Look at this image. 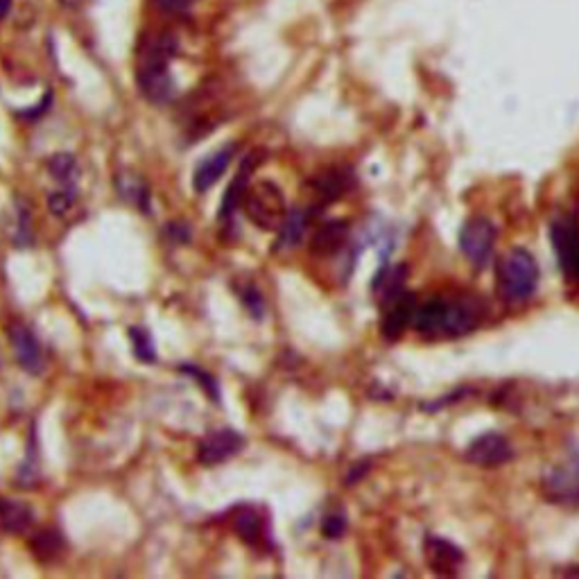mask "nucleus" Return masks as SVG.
Returning <instances> with one entry per match:
<instances>
[{"label":"nucleus","mask_w":579,"mask_h":579,"mask_svg":"<svg viewBox=\"0 0 579 579\" xmlns=\"http://www.w3.org/2000/svg\"><path fill=\"white\" fill-rule=\"evenodd\" d=\"M177 52L175 34H156L138 57L136 82L141 93L152 104H168L175 98V80L170 75V59Z\"/></svg>","instance_id":"obj_1"},{"label":"nucleus","mask_w":579,"mask_h":579,"mask_svg":"<svg viewBox=\"0 0 579 579\" xmlns=\"http://www.w3.org/2000/svg\"><path fill=\"white\" fill-rule=\"evenodd\" d=\"M539 285V263L528 250H512L503 256L496 272V290L507 303H523Z\"/></svg>","instance_id":"obj_2"},{"label":"nucleus","mask_w":579,"mask_h":579,"mask_svg":"<svg viewBox=\"0 0 579 579\" xmlns=\"http://www.w3.org/2000/svg\"><path fill=\"white\" fill-rule=\"evenodd\" d=\"M242 208H245L250 222H254L259 229L278 231L287 215V204L283 197V190L274 186L272 181H260V184L250 186L242 197Z\"/></svg>","instance_id":"obj_3"},{"label":"nucleus","mask_w":579,"mask_h":579,"mask_svg":"<svg viewBox=\"0 0 579 579\" xmlns=\"http://www.w3.org/2000/svg\"><path fill=\"white\" fill-rule=\"evenodd\" d=\"M496 241H498V231L489 217H471L460 231L461 254L476 268H485L494 259Z\"/></svg>","instance_id":"obj_4"},{"label":"nucleus","mask_w":579,"mask_h":579,"mask_svg":"<svg viewBox=\"0 0 579 579\" xmlns=\"http://www.w3.org/2000/svg\"><path fill=\"white\" fill-rule=\"evenodd\" d=\"M552 247H555L557 263L570 281H579V222L573 213L561 215L550 226Z\"/></svg>","instance_id":"obj_5"},{"label":"nucleus","mask_w":579,"mask_h":579,"mask_svg":"<svg viewBox=\"0 0 579 579\" xmlns=\"http://www.w3.org/2000/svg\"><path fill=\"white\" fill-rule=\"evenodd\" d=\"M7 338L12 342L19 367L28 372L30 376H39L46 367V358H43L41 344H39L32 329L28 324H21V321H12L10 329H7Z\"/></svg>","instance_id":"obj_6"},{"label":"nucleus","mask_w":579,"mask_h":579,"mask_svg":"<svg viewBox=\"0 0 579 579\" xmlns=\"http://www.w3.org/2000/svg\"><path fill=\"white\" fill-rule=\"evenodd\" d=\"M245 446V439L241 433L231 428H220L208 433L197 446V460L202 467H217L222 461L238 455V451Z\"/></svg>","instance_id":"obj_7"},{"label":"nucleus","mask_w":579,"mask_h":579,"mask_svg":"<svg viewBox=\"0 0 579 579\" xmlns=\"http://www.w3.org/2000/svg\"><path fill=\"white\" fill-rule=\"evenodd\" d=\"M467 460L471 464H476V467H503V464L513 460V448L509 443V439L503 437V434L487 433L482 437H478L476 442H471V446L467 448Z\"/></svg>","instance_id":"obj_8"},{"label":"nucleus","mask_w":579,"mask_h":579,"mask_svg":"<svg viewBox=\"0 0 579 579\" xmlns=\"http://www.w3.org/2000/svg\"><path fill=\"white\" fill-rule=\"evenodd\" d=\"M354 184H355L354 175H351L349 170H342V168L326 170V172L317 175L315 180L311 181L312 190H315V202H317L315 211L338 202L342 195H347L351 189H354Z\"/></svg>","instance_id":"obj_9"},{"label":"nucleus","mask_w":579,"mask_h":579,"mask_svg":"<svg viewBox=\"0 0 579 579\" xmlns=\"http://www.w3.org/2000/svg\"><path fill=\"white\" fill-rule=\"evenodd\" d=\"M548 498L557 503H577L579 500V455L555 469L546 478Z\"/></svg>","instance_id":"obj_10"},{"label":"nucleus","mask_w":579,"mask_h":579,"mask_svg":"<svg viewBox=\"0 0 579 579\" xmlns=\"http://www.w3.org/2000/svg\"><path fill=\"white\" fill-rule=\"evenodd\" d=\"M478 311L467 302H448L443 299L442 324H439V338H460L471 333L478 326Z\"/></svg>","instance_id":"obj_11"},{"label":"nucleus","mask_w":579,"mask_h":579,"mask_svg":"<svg viewBox=\"0 0 579 579\" xmlns=\"http://www.w3.org/2000/svg\"><path fill=\"white\" fill-rule=\"evenodd\" d=\"M256 168V154H250L245 161H242L238 175L233 177L231 186L226 189L224 199H222V206L217 217H220V224L224 229H229L231 222H233V213H236L238 206H242V197H245L247 189H250V177Z\"/></svg>","instance_id":"obj_12"},{"label":"nucleus","mask_w":579,"mask_h":579,"mask_svg":"<svg viewBox=\"0 0 579 579\" xmlns=\"http://www.w3.org/2000/svg\"><path fill=\"white\" fill-rule=\"evenodd\" d=\"M233 154H236V145L229 143V145L220 147V150L213 152L211 156L199 161L193 175V189L197 190V193H206L208 189H213V186L220 181V177L226 172Z\"/></svg>","instance_id":"obj_13"},{"label":"nucleus","mask_w":579,"mask_h":579,"mask_svg":"<svg viewBox=\"0 0 579 579\" xmlns=\"http://www.w3.org/2000/svg\"><path fill=\"white\" fill-rule=\"evenodd\" d=\"M417 312V299L410 293H400L390 302V308L382 320V335L385 339H399L405 330L410 329L415 321Z\"/></svg>","instance_id":"obj_14"},{"label":"nucleus","mask_w":579,"mask_h":579,"mask_svg":"<svg viewBox=\"0 0 579 579\" xmlns=\"http://www.w3.org/2000/svg\"><path fill=\"white\" fill-rule=\"evenodd\" d=\"M425 559H428V566L434 573L451 575L464 561V552L455 543L446 541V539L428 537L425 539Z\"/></svg>","instance_id":"obj_15"},{"label":"nucleus","mask_w":579,"mask_h":579,"mask_svg":"<svg viewBox=\"0 0 579 579\" xmlns=\"http://www.w3.org/2000/svg\"><path fill=\"white\" fill-rule=\"evenodd\" d=\"M315 213V208H290L283 220V224L278 226V238H276V250H290L297 247L303 241V236L308 233L311 226V217Z\"/></svg>","instance_id":"obj_16"},{"label":"nucleus","mask_w":579,"mask_h":579,"mask_svg":"<svg viewBox=\"0 0 579 579\" xmlns=\"http://www.w3.org/2000/svg\"><path fill=\"white\" fill-rule=\"evenodd\" d=\"M347 238H349V224L347 222H326L315 231V236L311 241V251L315 256H333L342 250Z\"/></svg>","instance_id":"obj_17"},{"label":"nucleus","mask_w":579,"mask_h":579,"mask_svg":"<svg viewBox=\"0 0 579 579\" xmlns=\"http://www.w3.org/2000/svg\"><path fill=\"white\" fill-rule=\"evenodd\" d=\"M34 525V512L25 503L0 498V530L10 534H23Z\"/></svg>","instance_id":"obj_18"},{"label":"nucleus","mask_w":579,"mask_h":579,"mask_svg":"<svg viewBox=\"0 0 579 579\" xmlns=\"http://www.w3.org/2000/svg\"><path fill=\"white\" fill-rule=\"evenodd\" d=\"M233 530H236L238 539L251 548H259L268 541L263 516L254 507H241L233 513Z\"/></svg>","instance_id":"obj_19"},{"label":"nucleus","mask_w":579,"mask_h":579,"mask_svg":"<svg viewBox=\"0 0 579 579\" xmlns=\"http://www.w3.org/2000/svg\"><path fill=\"white\" fill-rule=\"evenodd\" d=\"M48 172L52 180L59 184V189L77 190V180H80V165H77L75 156L68 152H59V154L48 159Z\"/></svg>","instance_id":"obj_20"},{"label":"nucleus","mask_w":579,"mask_h":579,"mask_svg":"<svg viewBox=\"0 0 579 579\" xmlns=\"http://www.w3.org/2000/svg\"><path fill=\"white\" fill-rule=\"evenodd\" d=\"M116 189H118V193L123 195V199H127L129 204H134V206L145 213L150 211V190H147L145 181L138 180L136 175H132V172H120V175L116 177Z\"/></svg>","instance_id":"obj_21"},{"label":"nucleus","mask_w":579,"mask_h":579,"mask_svg":"<svg viewBox=\"0 0 579 579\" xmlns=\"http://www.w3.org/2000/svg\"><path fill=\"white\" fill-rule=\"evenodd\" d=\"M405 269H408L405 265H396V268L378 272L376 281H373V290H376V294H381L382 302L390 303L391 299L399 297V294L403 293V283H405V276H408Z\"/></svg>","instance_id":"obj_22"},{"label":"nucleus","mask_w":579,"mask_h":579,"mask_svg":"<svg viewBox=\"0 0 579 579\" xmlns=\"http://www.w3.org/2000/svg\"><path fill=\"white\" fill-rule=\"evenodd\" d=\"M30 548H32L34 557H37L39 561H52L57 559V557L62 555L64 550V537L57 530H41V532H37L32 537V543H30Z\"/></svg>","instance_id":"obj_23"},{"label":"nucleus","mask_w":579,"mask_h":579,"mask_svg":"<svg viewBox=\"0 0 579 579\" xmlns=\"http://www.w3.org/2000/svg\"><path fill=\"white\" fill-rule=\"evenodd\" d=\"M129 339H132V351L141 363L152 364L156 363V349L154 339H152L150 330H145L143 326H132L129 329Z\"/></svg>","instance_id":"obj_24"},{"label":"nucleus","mask_w":579,"mask_h":579,"mask_svg":"<svg viewBox=\"0 0 579 579\" xmlns=\"http://www.w3.org/2000/svg\"><path fill=\"white\" fill-rule=\"evenodd\" d=\"M238 294H241L242 299V306L247 308V312H250L254 320H260V317L265 315V302L263 297H260L259 287L251 285V283H245V285L238 290Z\"/></svg>","instance_id":"obj_25"},{"label":"nucleus","mask_w":579,"mask_h":579,"mask_svg":"<svg viewBox=\"0 0 579 579\" xmlns=\"http://www.w3.org/2000/svg\"><path fill=\"white\" fill-rule=\"evenodd\" d=\"M180 372H184V373H189V376L197 378V382L204 387V390H206V394L211 396V399L215 400V403H220V387H217V381L211 376V373H206L204 369L195 367V364H181Z\"/></svg>","instance_id":"obj_26"},{"label":"nucleus","mask_w":579,"mask_h":579,"mask_svg":"<svg viewBox=\"0 0 579 579\" xmlns=\"http://www.w3.org/2000/svg\"><path fill=\"white\" fill-rule=\"evenodd\" d=\"M75 199H77V190L59 189L50 195V199H48V206H50V211L55 213V215L62 217V215H66L73 206H75Z\"/></svg>","instance_id":"obj_27"},{"label":"nucleus","mask_w":579,"mask_h":579,"mask_svg":"<svg viewBox=\"0 0 579 579\" xmlns=\"http://www.w3.org/2000/svg\"><path fill=\"white\" fill-rule=\"evenodd\" d=\"M347 532V516L342 512H330L329 516L321 521V534L326 539H342Z\"/></svg>","instance_id":"obj_28"},{"label":"nucleus","mask_w":579,"mask_h":579,"mask_svg":"<svg viewBox=\"0 0 579 579\" xmlns=\"http://www.w3.org/2000/svg\"><path fill=\"white\" fill-rule=\"evenodd\" d=\"M34 478H37V439L32 437L30 439V448L28 455H25L23 467L19 469V480L30 485V482H34Z\"/></svg>","instance_id":"obj_29"},{"label":"nucleus","mask_w":579,"mask_h":579,"mask_svg":"<svg viewBox=\"0 0 579 579\" xmlns=\"http://www.w3.org/2000/svg\"><path fill=\"white\" fill-rule=\"evenodd\" d=\"M32 242V231H30V211L19 204V229H16V245L28 247Z\"/></svg>","instance_id":"obj_30"},{"label":"nucleus","mask_w":579,"mask_h":579,"mask_svg":"<svg viewBox=\"0 0 579 579\" xmlns=\"http://www.w3.org/2000/svg\"><path fill=\"white\" fill-rule=\"evenodd\" d=\"M165 236H168V241L177 242V245H186V242H190V229L184 222H170L165 226Z\"/></svg>","instance_id":"obj_31"},{"label":"nucleus","mask_w":579,"mask_h":579,"mask_svg":"<svg viewBox=\"0 0 579 579\" xmlns=\"http://www.w3.org/2000/svg\"><path fill=\"white\" fill-rule=\"evenodd\" d=\"M154 3L165 14H184V12H189L197 0H154Z\"/></svg>","instance_id":"obj_32"},{"label":"nucleus","mask_w":579,"mask_h":579,"mask_svg":"<svg viewBox=\"0 0 579 579\" xmlns=\"http://www.w3.org/2000/svg\"><path fill=\"white\" fill-rule=\"evenodd\" d=\"M369 469H372V461L369 460H363V461H358V464H354V467L349 469V473H347V485H355L360 478L367 476Z\"/></svg>","instance_id":"obj_33"},{"label":"nucleus","mask_w":579,"mask_h":579,"mask_svg":"<svg viewBox=\"0 0 579 579\" xmlns=\"http://www.w3.org/2000/svg\"><path fill=\"white\" fill-rule=\"evenodd\" d=\"M12 10V0H0V21L5 19Z\"/></svg>","instance_id":"obj_34"}]
</instances>
